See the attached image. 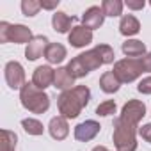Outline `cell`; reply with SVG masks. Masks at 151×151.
Segmentation results:
<instances>
[{
  "label": "cell",
  "mask_w": 151,
  "mask_h": 151,
  "mask_svg": "<svg viewBox=\"0 0 151 151\" xmlns=\"http://www.w3.org/2000/svg\"><path fill=\"white\" fill-rule=\"evenodd\" d=\"M100 130H101V126H100L98 121L87 119V121H84V123L75 126V139L80 140V142H89L100 133Z\"/></svg>",
  "instance_id": "cell-9"
},
{
  "label": "cell",
  "mask_w": 151,
  "mask_h": 151,
  "mask_svg": "<svg viewBox=\"0 0 151 151\" xmlns=\"http://www.w3.org/2000/svg\"><path fill=\"white\" fill-rule=\"evenodd\" d=\"M18 135L11 130H2V140H0V151H16Z\"/></svg>",
  "instance_id": "cell-22"
},
{
  "label": "cell",
  "mask_w": 151,
  "mask_h": 151,
  "mask_svg": "<svg viewBox=\"0 0 151 151\" xmlns=\"http://www.w3.org/2000/svg\"><path fill=\"white\" fill-rule=\"evenodd\" d=\"M75 86V77L69 73L68 68H57L55 69V80H53V87L59 91H69Z\"/></svg>",
  "instance_id": "cell-15"
},
{
  "label": "cell",
  "mask_w": 151,
  "mask_h": 151,
  "mask_svg": "<svg viewBox=\"0 0 151 151\" xmlns=\"http://www.w3.org/2000/svg\"><path fill=\"white\" fill-rule=\"evenodd\" d=\"M41 9V2H37V0H23L22 2V11L25 16H36Z\"/></svg>",
  "instance_id": "cell-25"
},
{
  "label": "cell",
  "mask_w": 151,
  "mask_h": 151,
  "mask_svg": "<svg viewBox=\"0 0 151 151\" xmlns=\"http://www.w3.org/2000/svg\"><path fill=\"white\" fill-rule=\"evenodd\" d=\"M116 109H117V105H116L114 100H105V101H101V103L96 107V116H101V117L114 116V114H116Z\"/></svg>",
  "instance_id": "cell-24"
},
{
  "label": "cell",
  "mask_w": 151,
  "mask_h": 151,
  "mask_svg": "<svg viewBox=\"0 0 151 151\" xmlns=\"http://www.w3.org/2000/svg\"><path fill=\"white\" fill-rule=\"evenodd\" d=\"M114 57H116V53H114L112 46H109V45H96L94 48H91V50L77 55L75 59H71L66 68L69 69V73L75 78H84L86 75H89L91 71L98 69L100 66L112 64Z\"/></svg>",
  "instance_id": "cell-1"
},
{
  "label": "cell",
  "mask_w": 151,
  "mask_h": 151,
  "mask_svg": "<svg viewBox=\"0 0 151 151\" xmlns=\"http://www.w3.org/2000/svg\"><path fill=\"white\" fill-rule=\"evenodd\" d=\"M139 135H140L146 142L151 144V123H147V124H144L142 128H139Z\"/></svg>",
  "instance_id": "cell-28"
},
{
  "label": "cell",
  "mask_w": 151,
  "mask_h": 151,
  "mask_svg": "<svg viewBox=\"0 0 151 151\" xmlns=\"http://www.w3.org/2000/svg\"><path fill=\"white\" fill-rule=\"evenodd\" d=\"M100 87H101L103 93H107V94H114V93L119 91L121 82H119V78L116 77L112 71H105L101 77H100Z\"/></svg>",
  "instance_id": "cell-19"
},
{
  "label": "cell",
  "mask_w": 151,
  "mask_h": 151,
  "mask_svg": "<svg viewBox=\"0 0 151 151\" xmlns=\"http://www.w3.org/2000/svg\"><path fill=\"white\" fill-rule=\"evenodd\" d=\"M112 73L119 78L121 84L135 82L139 77H142V73H151V53H146L137 59L132 57L121 59L114 64Z\"/></svg>",
  "instance_id": "cell-3"
},
{
  "label": "cell",
  "mask_w": 151,
  "mask_h": 151,
  "mask_svg": "<svg viewBox=\"0 0 151 151\" xmlns=\"http://www.w3.org/2000/svg\"><path fill=\"white\" fill-rule=\"evenodd\" d=\"M93 151H110V149H107L105 146H96V147H94Z\"/></svg>",
  "instance_id": "cell-30"
},
{
  "label": "cell",
  "mask_w": 151,
  "mask_h": 151,
  "mask_svg": "<svg viewBox=\"0 0 151 151\" xmlns=\"http://www.w3.org/2000/svg\"><path fill=\"white\" fill-rule=\"evenodd\" d=\"M32 32L25 25H11L7 22H0V43L29 45L32 41Z\"/></svg>",
  "instance_id": "cell-6"
},
{
  "label": "cell",
  "mask_w": 151,
  "mask_h": 151,
  "mask_svg": "<svg viewBox=\"0 0 151 151\" xmlns=\"http://www.w3.org/2000/svg\"><path fill=\"white\" fill-rule=\"evenodd\" d=\"M137 124L116 117L114 119V133L112 140L116 146V151H135L137 149Z\"/></svg>",
  "instance_id": "cell-4"
},
{
  "label": "cell",
  "mask_w": 151,
  "mask_h": 151,
  "mask_svg": "<svg viewBox=\"0 0 151 151\" xmlns=\"http://www.w3.org/2000/svg\"><path fill=\"white\" fill-rule=\"evenodd\" d=\"M59 6V0H52V2H45V0H43V2H41V9H55Z\"/></svg>",
  "instance_id": "cell-29"
},
{
  "label": "cell",
  "mask_w": 151,
  "mask_h": 151,
  "mask_svg": "<svg viewBox=\"0 0 151 151\" xmlns=\"http://www.w3.org/2000/svg\"><path fill=\"white\" fill-rule=\"evenodd\" d=\"M20 101H22L23 109H27L32 114H45L50 109V96L43 89H37L32 82H27L22 87Z\"/></svg>",
  "instance_id": "cell-5"
},
{
  "label": "cell",
  "mask_w": 151,
  "mask_h": 151,
  "mask_svg": "<svg viewBox=\"0 0 151 151\" xmlns=\"http://www.w3.org/2000/svg\"><path fill=\"white\" fill-rule=\"evenodd\" d=\"M124 6L128 9H132V11H140V9H144L146 2H144V0H126Z\"/></svg>",
  "instance_id": "cell-27"
},
{
  "label": "cell",
  "mask_w": 151,
  "mask_h": 151,
  "mask_svg": "<svg viewBox=\"0 0 151 151\" xmlns=\"http://www.w3.org/2000/svg\"><path fill=\"white\" fill-rule=\"evenodd\" d=\"M22 126H23V130H25L29 135H43V132H45L43 123L37 121V119H32V117L22 119Z\"/></svg>",
  "instance_id": "cell-23"
},
{
  "label": "cell",
  "mask_w": 151,
  "mask_h": 151,
  "mask_svg": "<svg viewBox=\"0 0 151 151\" xmlns=\"http://www.w3.org/2000/svg\"><path fill=\"white\" fill-rule=\"evenodd\" d=\"M123 53L126 57H132V59H137V57H142L146 55V45L139 39H126L121 46Z\"/></svg>",
  "instance_id": "cell-18"
},
{
  "label": "cell",
  "mask_w": 151,
  "mask_h": 151,
  "mask_svg": "<svg viewBox=\"0 0 151 151\" xmlns=\"http://www.w3.org/2000/svg\"><path fill=\"white\" fill-rule=\"evenodd\" d=\"M68 41L73 48H84L93 43V30H89L84 25H77L68 34Z\"/></svg>",
  "instance_id": "cell-10"
},
{
  "label": "cell",
  "mask_w": 151,
  "mask_h": 151,
  "mask_svg": "<svg viewBox=\"0 0 151 151\" xmlns=\"http://www.w3.org/2000/svg\"><path fill=\"white\" fill-rule=\"evenodd\" d=\"M144 116H146V105L140 100H128L123 105L119 117H123V119H126V121H130V123L139 126V123H140V119Z\"/></svg>",
  "instance_id": "cell-8"
},
{
  "label": "cell",
  "mask_w": 151,
  "mask_h": 151,
  "mask_svg": "<svg viewBox=\"0 0 151 151\" xmlns=\"http://www.w3.org/2000/svg\"><path fill=\"white\" fill-rule=\"evenodd\" d=\"M149 6H151V2H149Z\"/></svg>",
  "instance_id": "cell-31"
},
{
  "label": "cell",
  "mask_w": 151,
  "mask_h": 151,
  "mask_svg": "<svg viewBox=\"0 0 151 151\" xmlns=\"http://www.w3.org/2000/svg\"><path fill=\"white\" fill-rule=\"evenodd\" d=\"M75 22L73 16H68L66 13L62 11H55L52 14V25H53V30L59 32V34H66V32H71V23Z\"/></svg>",
  "instance_id": "cell-16"
},
{
  "label": "cell",
  "mask_w": 151,
  "mask_h": 151,
  "mask_svg": "<svg viewBox=\"0 0 151 151\" xmlns=\"http://www.w3.org/2000/svg\"><path fill=\"white\" fill-rule=\"evenodd\" d=\"M123 7L124 4L121 0H103L101 2V9L105 13V16H121L123 14Z\"/></svg>",
  "instance_id": "cell-21"
},
{
  "label": "cell",
  "mask_w": 151,
  "mask_h": 151,
  "mask_svg": "<svg viewBox=\"0 0 151 151\" xmlns=\"http://www.w3.org/2000/svg\"><path fill=\"white\" fill-rule=\"evenodd\" d=\"M66 55H68L66 46L60 43H50L46 48V53H45V57L50 64H60L66 59Z\"/></svg>",
  "instance_id": "cell-20"
},
{
  "label": "cell",
  "mask_w": 151,
  "mask_h": 151,
  "mask_svg": "<svg viewBox=\"0 0 151 151\" xmlns=\"http://www.w3.org/2000/svg\"><path fill=\"white\" fill-rule=\"evenodd\" d=\"M48 132L52 135V139L55 140H64L69 133V124H68V119L62 117V116H55L50 119V124H48Z\"/></svg>",
  "instance_id": "cell-14"
},
{
  "label": "cell",
  "mask_w": 151,
  "mask_h": 151,
  "mask_svg": "<svg viewBox=\"0 0 151 151\" xmlns=\"http://www.w3.org/2000/svg\"><path fill=\"white\" fill-rule=\"evenodd\" d=\"M4 75H6V82L11 89H20L27 84L25 82V69L20 62L16 60H9L4 68Z\"/></svg>",
  "instance_id": "cell-7"
},
{
  "label": "cell",
  "mask_w": 151,
  "mask_h": 151,
  "mask_svg": "<svg viewBox=\"0 0 151 151\" xmlns=\"http://www.w3.org/2000/svg\"><path fill=\"white\" fill-rule=\"evenodd\" d=\"M105 22V13L100 6H91L89 9H86V13L82 14V25L87 27L89 30H96L103 25Z\"/></svg>",
  "instance_id": "cell-12"
},
{
  "label": "cell",
  "mask_w": 151,
  "mask_h": 151,
  "mask_svg": "<svg viewBox=\"0 0 151 151\" xmlns=\"http://www.w3.org/2000/svg\"><path fill=\"white\" fill-rule=\"evenodd\" d=\"M137 91L142 93V94H151V77H146L139 82L137 86Z\"/></svg>",
  "instance_id": "cell-26"
},
{
  "label": "cell",
  "mask_w": 151,
  "mask_h": 151,
  "mask_svg": "<svg viewBox=\"0 0 151 151\" xmlns=\"http://www.w3.org/2000/svg\"><path fill=\"white\" fill-rule=\"evenodd\" d=\"M89 100H91V89L87 86H75L73 89L60 93V96L57 98V107L62 117L75 119L87 107Z\"/></svg>",
  "instance_id": "cell-2"
},
{
  "label": "cell",
  "mask_w": 151,
  "mask_h": 151,
  "mask_svg": "<svg viewBox=\"0 0 151 151\" xmlns=\"http://www.w3.org/2000/svg\"><path fill=\"white\" fill-rule=\"evenodd\" d=\"M48 39L45 36H34L32 41L27 45L25 48V57L29 60H37L39 57H43L46 53V48H48Z\"/></svg>",
  "instance_id": "cell-13"
},
{
  "label": "cell",
  "mask_w": 151,
  "mask_h": 151,
  "mask_svg": "<svg viewBox=\"0 0 151 151\" xmlns=\"http://www.w3.org/2000/svg\"><path fill=\"white\" fill-rule=\"evenodd\" d=\"M139 30H140V23H139V20L133 14H124L121 18V22H119V32L123 36L130 37V36L139 34Z\"/></svg>",
  "instance_id": "cell-17"
},
{
  "label": "cell",
  "mask_w": 151,
  "mask_h": 151,
  "mask_svg": "<svg viewBox=\"0 0 151 151\" xmlns=\"http://www.w3.org/2000/svg\"><path fill=\"white\" fill-rule=\"evenodd\" d=\"M53 80H55V69H52L50 66H37L34 69V75H32V84L37 87V89H46L50 86H53Z\"/></svg>",
  "instance_id": "cell-11"
}]
</instances>
